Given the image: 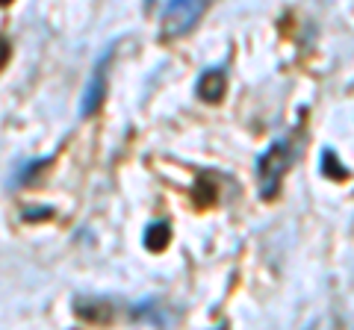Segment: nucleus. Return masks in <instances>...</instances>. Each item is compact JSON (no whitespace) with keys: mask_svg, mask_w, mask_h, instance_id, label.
<instances>
[{"mask_svg":"<svg viewBox=\"0 0 354 330\" xmlns=\"http://www.w3.org/2000/svg\"><path fill=\"white\" fill-rule=\"evenodd\" d=\"M195 201L201 204V206H209V204L216 201V186H209V180H207V177L195 183Z\"/></svg>","mask_w":354,"mask_h":330,"instance_id":"nucleus-9","label":"nucleus"},{"mask_svg":"<svg viewBox=\"0 0 354 330\" xmlns=\"http://www.w3.org/2000/svg\"><path fill=\"white\" fill-rule=\"evenodd\" d=\"M9 53H12V45H9V41L0 36V68H3V65L9 62Z\"/></svg>","mask_w":354,"mask_h":330,"instance_id":"nucleus-10","label":"nucleus"},{"mask_svg":"<svg viewBox=\"0 0 354 330\" xmlns=\"http://www.w3.org/2000/svg\"><path fill=\"white\" fill-rule=\"evenodd\" d=\"M74 316L83 318L88 324H106L113 318V307L104 298H77L74 304Z\"/></svg>","mask_w":354,"mask_h":330,"instance_id":"nucleus-5","label":"nucleus"},{"mask_svg":"<svg viewBox=\"0 0 354 330\" xmlns=\"http://www.w3.org/2000/svg\"><path fill=\"white\" fill-rule=\"evenodd\" d=\"M109 57H113V48L104 50L101 57H97L95 62V68H92V77H88V83H86V89H83V101H80V113L83 115H95L97 109H101L104 104V97H106V65H109Z\"/></svg>","mask_w":354,"mask_h":330,"instance_id":"nucleus-3","label":"nucleus"},{"mask_svg":"<svg viewBox=\"0 0 354 330\" xmlns=\"http://www.w3.org/2000/svg\"><path fill=\"white\" fill-rule=\"evenodd\" d=\"M227 89V71L216 65V68H207L201 77H198V97L207 104H218L225 97Z\"/></svg>","mask_w":354,"mask_h":330,"instance_id":"nucleus-4","label":"nucleus"},{"mask_svg":"<svg viewBox=\"0 0 354 330\" xmlns=\"http://www.w3.org/2000/svg\"><path fill=\"white\" fill-rule=\"evenodd\" d=\"M322 174H325L328 180H346L348 177V168L337 159V153L330 151V148L322 151Z\"/></svg>","mask_w":354,"mask_h":330,"instance_id":"nucleus-8","label":"nucleus"},{"mask_svg":"<svg viewBox=\"0 0 354 330\" xmlns=\"http://www.w3.org/2000/svg\"><path fill=\"white\" fill-rule=\"evenodd\" d=\"M295 139H298L295 133L281 136V139L274 142V145L257 159V186H260V197H274V195H278L281 180L286 177V171H290L292 162H295V153H298Z\"/></svg>","mask_w":354,"mask_h":330,"instance_id":"nucleus-1","label":"nucleus"},{"mask_svg":"<svg viewBox=\"0 0 354 330\" xmlns=\"http://www.w3.org/2000/svg\"><path fill=\"white\" fill-rule=\"evenodd\" d=\"M130 318L133 322H145V324H169L171 322V316L162 313L157 301H139L130 310Z\"/></svg>","mask_w":354,"mask_h":330,"instance_id":"nucleus-6","label":"nucleus"},{"mask_svg":"<svg viewBox=\"0 0 354 330\" xmlns=\"http://www.w3.org/2000/svg\"><path fill=\"white\" fill-rule=\"evenodd\" d=\"M204 9H207V0H169L160 21V39L174 41V39L189 36L195 24L201 21Z\"/></svg>","mask_w":354,"mask_h":330,"instance_id":"nucleus-2","label":"nucleus"},{"mask_svg":"<svg viewBox=\"0 0 354 330\" xmlns=\"http://www.w3.org/2000/svg\"><path fill=\"white\" fill-rule=\"evenodd\" d=\"M6 3H12V0H0V6H6Z\"/></svg>","mask_w":354,"mask_h":330,"instance_id":"nucleus-11","label":"nucleus"},{"mask_svg":"<svg viewBox=\"0 0 354 330\" xmlns=\"http://www.w3.org/2000/svg\"><path fill=\"white\" fill-rule=\"evenodd\" d=\"M169 242H171V227L165 224V222L151 224L145 230V236H142V245H145L148 251H153V254H160V251L169 248Z\"/></svg>","mask_w":354,"mask_h":330,"instance_id":"nucleus-7","label":"nucleus"}]
</instances>
